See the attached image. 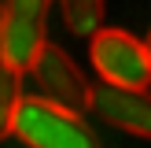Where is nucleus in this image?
<instances>
[{"label":"nucleus","mask_w":151,"mask_h":148,"mask_svg":"<svg viewBox=\"0 0 151 148\" xmlns=\"http://www.w3.org/2000/svg\"><path fill=\"white\" fill-rule=\"evenodd\" d=\"M15 137H22L29 148H100L81 111L63 107L48 96H22L15 115Z\"/></svg>","instance_id":"obj_1"},{"label":"nucleus","mask_w":151,"mask_h":148,"mask_svg":"<svg viewBox=\"0 0 151 148\" xmlns=\"http://www.w3.org/2000/svg\"><path fill=\"white\" fill-rule=\"evenodd\" d=\"M92 67L100 81L111 85H129V89H147L151 85V52L147 41L125 33V30H107L100 26L88 44Z\"/></svg>","instance_id":"obj_2"},{"label":"nucleus","mask_w":151,"mask_h":148,"mask_svg":"<svg viewBox=\"0 0 151 148\" xmlns=\"http://www.w3.org/2000/svg\"><path fill=\"white\" fill-rule=\"evenodd\" d=\"M52 0H4L0 4V59L29 70L37 52L48 44Z\"/></svg>","instance_id":"obj_3"},{"label":"nucleus","mask_w":151,"mask_h":148,"mask_svg":"<svg viewBox=\"0 0 151 148\" xmlns=\"http://www.w3.org/2000/svg\"><path fill=\"white\" fill-rule=\"evenodd\" d=\"M29 74H33V81L41 85V93L48 96V100L63 104V107H74V111L92 107V85H88V78L81 74V67L74 63L59 44H52V41L44 44V48L37 52Z\"/></svg>","instance_id":"obj_4"},{"label":"nucleus","mask_w":151,"mask_h":148,"mask_svg":"<svg viewBox=\"0 0 151 148\" xmlns=\"http://www.w3.org/2000/svg\"><path fill=\"white\" fill-rule=\"evenodd\" d=\"M92 111L114 130L151 141V89H129V85L100 81L92 89Z\"/></svg>","instance_id":"obj_5"},{"label":"nucleus","mask_w":151,"mask_h":148,"mask_svg":"<svg viewBox=\"0 0 151 148\" xmlns=\"http://www.w3.org/2000/svg\"><path fill=\"white\" fill-rule=\"evenodd\" d=\"M22 70L11 67L7 59H0V141L15 133V115L22 104Z\"/></svg>","instance_id":"obj_6"},{"label":"nucleus","mask_w":151,"mask_h":148,"mask_svg":"<svg viewBox=\"0 0 151 148\" xmlns=\"http://www.w3.org/2000/svg\"><path fill=\"white\" fill-rule=\"evenodd\" d=\"M59 11H63V26L78 37H92L103 26V15H107V0H59Z\"/></svg>","instance_id":"obj_7"},{"label":"nucleus","mask_w":151,"mask_h":148,"mask_svg":"<svg viewBox=\"0 0 151 148\" xmlns=\"http://www.w3.org/2000/svg\"><path fill=\"white\" fill-rule=\"evenodd\" d=\"M144 41H147V52H151V33H147V37H144Z\"/></svg>","instance_id":"obj_8"}]
</instances>
